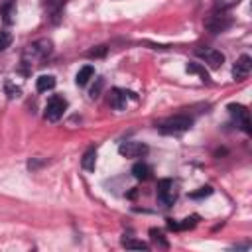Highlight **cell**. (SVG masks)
Returning a JSON list of instances; mask_svg holds the SVG:
<instances>
[{
	"mask_svg": "<svg viewBox=\"0 0 252 252\" xmlns=\"http://www.w3.org/2000/svg\"><path fill=\"white\" fill-rule=\"evenodd\" d=\"M53 51V43L49 39H37L30 45H26L24 53H22V63L26 65H39L45 57H49Z\"/></svg>",
	"mask_w": 252,
	"mask_h": 252,
	"instance_id": "cell-1",
	"label": "cell"
},
{
	"mask_svg": "<svg viewBox=\"0 0 252 252\" xmlns=\"http://www.w3.org/2000/svg\"><path fill=\"white\" fill-rule=\"evenodd\" d=\"M193 124V118L187 116V114H175V116H169L165 120H161L158 124V130L161 134H169V136H175V134H181L185 130H189Z\"/></svg>",
	"mask_w": 252,
	"mask_h": 252,
	"instance_id": "cell-2",
	"label": "cell"
},
{
	"mask_svg": "<svg viewBox=\"0 0 252 252\" xmlns=\"http://www.w3.org/2000/svg\"><path fill=\"white\" fill-rule=\"evenodd\" d=\"M230 26H232V18H230V14H226V10H217V12H213V14L205 20V28H207L211 33L226 32Z\"/></svg>",
	"mask_w": 252,
	"mask_h": 252,
	"instance_id": "cell-3",
	"label": "cell"
},
{
	"mask_svg": "<svg viewBox=\"0 0 252 252\" xmlns=\"http://www.w3.org/2000/svg\"><path fill=\"white\" fill-rule=\"evenodd\" d=\"M65 110H67V100H65L63 96H59V94H53V96L47 100V104H45V120L57 122V120L63 116Z\"/></svg>",
	"mask_w": 252,
	"mask_h": 252,
	"instance_id": "cell-4",
	"label": "cell"
},
{
	"mask_svg": "<svg viewBox=\"0 0 252 252\" xmlns=\"http://www.w3.org/2000/svg\"><path fill=\"white\" fill-rule=\"evenodd\" d=\"M175 199H177V187H175V183L171 179H161L158 183V201L161 205L169 207V205L175 203Z\"/></svg>",
	"mask_w": 252,
	"mask_h": 252,
	"instance_id": "cell-5",
	"label": "cell"
},
{
	"mask_svg": "<svg viewBox=\"0 0 252 252\" xmlns=\"http://www.w3.org/2000/svg\"><path fill=\"white\" fill-rule=\"evenodd\" d=\"M195 53H197L199 57H203L205 63H207L211 69H219V67L224 63V55H222L220 51L213 49V47H197Z\"/></svg>",
	"mask_w": 252,
	"mask_h": 252,
	"instance_id": "cell-6",
	"label": "cell"
},
{
	"mask_svg": "<svg viewBox=\"0 0 252 252\" xmlns=\"http://www.w3.org/2000/svg\"><path fill=\"white\" fill-rule=\"evenodd\" d=\"M118 152L120 156L124 158H142L148 154V146L142 144V142H134V140H128V142H122L118 146Z\"/></svg>",
	"mask_w": 252,
	"mask_h": 252,
	"instance_id": "cell-7",
	"label": "cell"
},
{
	"mask_svg": "<svg viewBox=\"0 0 252 252\" xmlns=\"http://www.w3.org/2000/svg\"><path fill=\"white\" fill-rule=\"evenodd\" d=\"M228 112L236 118V124H238L246 134L252 132V126H250V114H248V110H246L242 104H228Z\"/></svg>",
	"mask_w": 252,
	"mask_h": 252,
	"instance_id": "cell-8",
	"label": "cell"
},
{
	"mask_svg": "<svg viewBox=\"0 0 252 252\" xmlns=\"http://www.w3.org/2000/svg\"><path fill=\"white\" fill-rule=\"evenodd\" d=\"M250 69H252V59H250V55H240L238 61H236L234 67H232V77H234V79H244V77H248Z\"/></svg>",
	"mask_w": 252,
	"mask_h": 252,
	"instance_id": "cell-9",
	"label": "cell"
},
{
	"mask_svg": "<svg viewBox=\"0 0 252 252\" xmlns=\"http://www.w3.org/2000/svg\"><path fill=\"white\" fill-rule=\"evenodd\" d=\"M126 96L136 98L134 93H126V91H120V89H112V91H110V96H108V102H110V106H112L114 110H122V108L126 106Z\"/></svg>",
	"mask_w": 252,
	"mask_h": 252,
	"instance_id": "cell-10",
	"label": "cell"
},
{
	"mask_svg": "<svg viewBox=\"0 0 252 252\" xmlns=\"http://www.w3.org/2000/svg\"><path fill=\"white\" fill-rule=\"evenodd\" d=\"M16 0H4V4L0 6V16H2V22L6 26H12L16 22Z\"/></svg>",
	"mask_w": 252,
	"mask_h": 252,
	"instance_id": "cell-11",
	"label": "cell"
},
{
	"mask_svg": "<svg viewBox=\"0 0 252 252\" xmlns=\"http://www.w3.org/2000/svg\"><path fill=\"white\" fill-rule=\"evenodd\" d=\"M94 165H96V148L91 146V148L83 154V158H81V167H83L85 171H94Z\"/></svg>",
	"mask_w": 252,
	"mask_h": 252,
	"instance_id": "cell-12",
	"label": "cell"
},
{
	"mask_svg": "<svg viewBox=\"0 0 252 252\" xmlns=\"http://www.w3.org/2000/svg\"><path fill=\"white\" fill-rule=\"evenodd\" d=\"M199 220V215H191L187 219H183L181 222H173V219H167V226L173 228V230H187V228H193Z\"/></svg>",
	"mask_w": 252,
	"mask_h": 252,
	"instance_id": "cell-13",
	"label": "cell"
},
{
	"mask_svg": "<svg viewBox=\"0 0 252 252\" xmlns=\"http://www.w3.org/2000/svg\"><path fill=\"white\" fill-rule=\"evenodd\" d=\"M150 173H152V169H150V165L144 163V161H138V163L132 165V175H134L136 179H140V181L150 179Z\"/></svg>",
	"mask_w": 252,
	"mask_h": 252,
	"instance_id": "cell-14",
	"label": "cell"
},
{
	"mask_svg": "<svg viewBox=\"0 0 252 252\" xmlns=\"http://www.w3.org/2000/svg\"><path fill=\"white\" fill-rule=\"evenodd\" d=\"M93 75H94V69H93L91 65H85V67L79 69V73H77V77H75V83H77L79 87H85Z\"/></svg>",
	"mask_w": 252,
	"mask_h": 252,
	"instance_id": "cell-15",
	"label": "cell"
},
{
	"mask_svg": "<svg viewBox=\"0 0 252 252\" xmlns=\"http://www.w3.org/2000/svg\"><path fill=\"white\" fill-rule=\"evenodd\" d=\"M35 87H37L39 93H45V91H49V89L55 87V77L53 75H41V77H37Z\"/></svg>",
	"mask_w": 252,
	"mask_h": 252,
	"instance_id": "cell-16",
	"label": "cell"
},
{
	"mask_svg": "<svg viewBox=\"0 0 252 252\" xmlns=\"http://www.w3.org/2000/svg\"><path fill=\"white\" fill-rule=\"evenodd\" d=\"M65 6V0H49L47 2V10L51 12V16H53V20H57L59 18V14H61V8Z\"/></svg>",
	"mask_w": 252,
	"mask_h": 252,
	"instance_id": "cell-17",
	"label": "cell"
},
{
	"mask_svg": "<svg viewBox=\"0 0 252 252\" xmlns=\"http://www.w3.org/2000/svg\"><path fill=\"white\" fill-rule=\"evenodd\" d=\"M122 246H124V248H134V250H148V248H150L146 242L134 240V238H124V240H122Z\"/></svg>",
	"mask_w": 252,
	"mask_h": 252,
	"instance_id": "cell-18",
	"label": "cell"
},
{
	"mask_svg": "<svg viewBox=\"0 0 252 252\" xmlns=\"http://www.w3.org/2000/svg\"><path fill=\"white\" fill-rule=\"evenodd\" d=\"M187 73H199L201 77H203V81L205 83H211V79H209V73L199 65V63H189L187 65Z\"/></svg>",
	"mask_w": 252,
	"mask_h": 252,
	"instance_id": "cell-19",
	"label": "cell"
},
{
	"mask_svg": "<svg viewBox=\"0 0 252 252\" xmlns=\"http://www.w3.org/2000/svg\"><path fill=\"white\" fill-rule=\"evenodd\" d=\"M238 4H240V0H215L217 10H230V8L238 6Z\"/></svg>",
	"mask_w": 252,
	"mask_h": 252,
	"instance_id": "cell-20",
	"label": "cell"
},
{
	"mask_svg": "<svg viewBox=\"0 0 252 252\" xmlns=\"http://www.w3.org/2000/svg\"><path fill=\"white\" fill-rule=\"evenodd\" d=\"M213 193V187L211 185H205V187H201L199 191H193L191 193V199H203V197H209Z\"/></svg>",
	"mask_w": 252,
	"mask_h": 252,
	"instance_id": "cell-21",
	"label": "cell"
},
{
	"mask_svg": "<svg viewBox=\"0 0 252 252\" xmlns=\"http://www.w3.org/2000/svg\"><path fill=\"white\" fill-rule=\"evenodd\" d=\"M106 49H108L106 45H96V47L89 49L87 55H89V57H104V55H106Z\"/></svg>",
	"mask_w": 252,
	"mask_h": 252,
	"instance_id": "cell-22",
	"label": "cell"
},
{
	"mask_svg": "<svg viewBox=\"0 0 252 252\" xmlns=\"http://www.w3.org/2000/svg\"><path fill=\"white\" fill-rule=\"evenodd\" d=\"M102 85H104V81L98 77V79H96V85L91 87V98H98V94H100V91H102Z\"/></svg>",
	"mask_w": 252,
	"mask_h": 252,
	"instance_id": "cell-23",
	"label": "cell"
},
{
	"mask_svg": "<svg viewBox=\"0 0 252 252\" xmlns=\"http://www.w3.org/2000/svg\"><path fill=\"white\" fill-rule=\"evenodd\" d=\"M12 43V35L8 32H0V51H4Z\"/></svg>",
	"mask_w": 252,
	"mask_h": 252,
	"instance_id": "cell-24",
	"label": "cell"
},
{
	"mask_svg": "<svg viewBox=\"0 0 252 252\" xmlns=\"http://www.w3.org/2000/svg\"><path fill=\"white\" fill-rule=\"evenodd\" d=\"M150 234H152V238H154V240H156V242H159V244H161V246H163V248H165V246H167V242H165V240H163V234H161V232H159V230H156V228H152V230H150Z\"/></svg>",
	"mask_w": 252,
	"mask_h": 252,
	"instance_id": "cell-25",
	"label": "cell"
},
{
	"mask_svg": "<svg viewBox=\"0 0 252 252\" xmlns=\"http://www.w3.org/2000/svg\"><path fill=\"white\" fill-rule=\"evenodd\" d=\"M6 93H8V96H10V98H18L22 91H20L18 87H12V85L8 83V85H6Z\"/></svg>",
	"mask_w": 252,
	"mask_h": 252,
	"instance_id": "cell-26",
	"label": "cell"
}]
</instances>
